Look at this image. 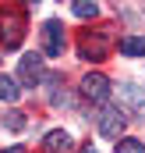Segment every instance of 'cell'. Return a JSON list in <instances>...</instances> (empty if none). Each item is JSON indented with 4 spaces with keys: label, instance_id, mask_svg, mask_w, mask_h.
I'll return each instance as SVG.
<instances>
[{
    "label": "cell",
    "instance_id": "13",
    "mask_svg": "<svg viewBox=\"0 0 145 153\" xmlns=\"http://www.w3.org/2000/svg\"><path fill=\"white\" fill-rule=\"evenodd\" d=\"M0 153H25V146H7V150H0Z\"/></svg>",
    "mask_w": 145,
    "mask_h": 153
},
{
    "label": "cell",
    "instance_id": "8",
    "mask_svg": "<svg viewBox=\"0 0 145 153\" xmlns=\"http://www.w3.org/2000/svg\"><path fill=\"white\" fill-rule=\"evenodd\" d=\"M120 53H127V57H142V53H145V39H142V36L120 39Z\"/></svg>",
    "mask_w": 145,
    "mask_h": 153
},
{
    "label": "cell",
    "instance_id": "6",
    "mask_svg": "<svg viewBox=\"0 0 145 153\" xmlns=\"http://www.w3.org/2000/svg\"><path fill=\"white\" fill-rule=\"evenodd\" d=\"M81 96H89V100H96V103H103L110 96V78L99 75V71H92V75L81 78Z\"/></svg>",
    "mask_w": 145,
    "mask_h": 153
},
{
    "label": "cell",
    "instance_id": "5",
    "mask_svg": "<svg viewBox=\"0 0 145 153\" xmlns=\"http://www.w3.org/2000/svg\"><path fill=\"white\" fill-rule=\"evenodd\" d=\"M18 78H21V85L36 89L42 82V53H25L21 64H18Z\"/></svg>",
    "mask_w": 145,
    "mask_h": 153
},
{
    "label": "cell",
    "instance_id": "9",
    "mask_svg": "<svg viewBox=\"0 0 145 153\" xmlns=\"http://www.w3.org/2000/svg\"><path fill=\"white\" fill-rule=\"evenodd\" d=\"M18 85H14V78H7V75H0V100H7V103H14L18 100Z\"/></svg>",
    "mask_w": 145,
    "mask_h": 153
},
{
    "label": "cell",
    "instance_id": "11",
    "mask_svg": "<svg viewBox=\"0 0 145 153\" xmlns=\"http://www.w3.org/2000/svg\"><path fill=\"white\" fill-rule=\"evenodd\" d=\"M117 153H145V146L138 139H120V143H117Z\"/></svg>",
    "mask_w": 145,
    "mask_h": 153
},
{
    "label": "cell",
    "instance_id": "4",
    "mask_svg": "<svg viewBox=\"0 0 145 153\" xmlns=\"http://www.w3.org/2000/svg\"><path fill=\"white\" fill-rule=\"evenodd\" d=\"M110 32H89V36H81V43H78V53L85 57V61H103L106 57V50H110Z\"/></svg>",
    "mask_w": 145,
    "mask_h": 153
},
{
    "label": "cell",
    "instance_id": "7",
    "mask_svg": "<svg viewBox=\"0 0 145 153\" xmlns=\"http://www.w3.org/2000/svg\"><path fill=\"white\" fill-rule=\"evenodd\" d=\"M71 146H74V139L64 132V128H53V132L42 135V150L46 153H71Z\"/></svg>",
    "mask_w": 145,
    "mask_h": 153
},
{
    "label": "cell",
    "instance_id": "10",
    "mask_svg": "<svg viewBox=\"0 0 145 153\" xmlns=\"http://www.w3.org/2000/svg\"><path fill=\"white\" fill-rule=\"evenodd\" d=\"M74 14H78V18H96L99 7H96L92 0H78V4H74Z\"/></svg>",
    "mask_w": 145,
    "mask_h": 153
},
{
    "label": "cell",
    "instance_id": "14",
    "mask_svg": "<svg viewBox=\"0 0 145 153\" xmlns=\"http://www.w3.org/2000/svg\"><path fill=\"white\" fill-rule=\"evenodd\" d=\"M78 153H96V150H78Z\"/></svg>",
    "mask_w": 145,
    "mask_h": 153
},
{
    "label": "cell",
    "instance_id": "12",
    "mask_svg": "<svg viewBox=\"0 0 145 153\" xmlns=\"http://www.w3.org/2000/svg\"><path fill=\"white\" fill-rule=\"evenodd\" d=\"M7 128H11V132H21V128H25V114L11 111V114H7Z\"/></svg>",
    "mask_w": 145,
    "mask_h": 153
},
{
    "label": "cell",
    "instance_id": "1",
    "mask_svg": "<svg viewBox=\"0 0 145 153\" xmlns=\"http://www.w3.org/2000/svg\"><path fill=\"white\" fill-rule=\"evenodd\" d=\"M25 36V7H0V43L7 50H18Z\"/></svg>",
    "mask_w": 145,
    "mask_h": 153
},
{
    "label": "cell",
    "instance_id": "3",
    "mask_svg": "<svg viewBox=\"0 0 145 153\" xmlns=\"http://www.w3.org/2000/svg\"><path fill=\"white\" fill-rule=\"evenodd\" d=\"M42 53L46 57H60L64 53V22H57V18L42 22Z\"/></svg>",
    "mask_w": 145,
    "mask_h": 153
},
{
    "label": "cell",
    "instance_id": "2",
    "mask_svg": "<svg viewBox=\"0 0 145 153\" xmlns=\"http://www.w3.org/2000/svg\"><path fill=\"white\" fill-rule=\"evenodd\" d=\"M99 135L103 139H117L120 143V135H124V125H127V117H124V111L120 107H106L103 114H99Z\"/></svg>",
    "mask_w": 145,
    "mask_h": 153
}]
</instances>
